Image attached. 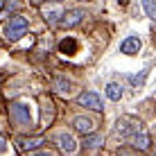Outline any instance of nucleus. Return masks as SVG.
<instances>
[{
  "label": "nucleus",
  "mask_w": 156,
  "mask_h": 156,
  "mask_svg": "<svg viewBox=\"0 0 156 156\" xmlns=\"http://www.w3.org/2000/svg\"><path fill=\"white\" fill-rule=\"evenodd\" d=\"M143 79H145V75H138V77L133 75V77H131V84H143Z\"/></svg>",
  "instance_id": "nucleus-18"
},
{
  "label": "nucleus",
  "mask_w": 156,
  "mask_h": 156,
  "mask_svg": "<svg viewBox=\"0 0 156 156\" xmlns=\"http://www.w3.org/2000/svg\"><path fill=\"white\" fill-rule=\"evenodd\" d=\"M122 93H125V88H122L118 82H111L109 86H106V98L109 100H113V102H118L122 98Z\"/></svg>",
  "instance_id": "nucleus-10"
},
{
  "label": "nucleus",
  "mask_w": 156,
  "mask_h": 156,
  "mask_svg": "<svg viewBox=\"0 0 156 156\" xmlns=\"http://www.w3.org/2000/svg\"><path fill=\"white\" fill-rule=\"evenodd\" d=\"M30 156H52L50 152H39V154H30Z\"/></svg>",
  "instance_id": "nucleus-20"
},
{
  "label": "nucleus",
  "mask_w": 156,
  "mask_h": 156,
  "mask_svg": "<svg viewBox=\"0 0 156 156\" xmlns=\"http://www.w3.org/2000/svg\"><path fill=\"white\" fill-rule=\"evenodd\" d=\"M70 88H73V84L68 82L66 77H57L55 79V90L57 93H70Z\"/></svg>",
  "instance_id": "nucleus-13"
},
{
  "label": "nucleus",
  "mask_w": 156,
  "mask_h": 156,
  "mask_svg": "<svg viewBox=\"0 0 156 156\" xmlns=\"http://www.w3.org/2000/svg\"><path fill=\"white\" fill-rule=\"evenodd\" d=\"M18 7H20L18 0H5V2H2V9H5V12H12V9H18Z\"/></svg>",
  "instance_id": "nucleus-17"
},
{
  "label": "nucleus",
  "mask_w": 156,
  "mask_h": 156,
  "mask_svg": "<svg viewBox=\"0 0 156 156\" xmlns=\"http://www.w3.org/2000/svg\"><path fill=\"white\" fill-rule=\"evenodd\" d=\"M57 145L61 147V152H66V154H75L77 152V143H75V138L70 136V133H59L57 136Z\"/></svg>",
  "instance_id": "nucleus-7"
},
{
  "label": "nucleus",
  "mask_w": 156,
  "mask_h": 156,
  "mask_svg": "<svg viewBox=\"0 0 156 156\" xmlns=\"http://www.w3.org/2000/svg\"><path fill=\"white\" fill-rule=\"evenodd\" d=\"M82 18H84V12H82V9H70V12L61 14V20H59V25L68 30V27H75V25H79V23H82Z\"/></svg>",
  "instance_id": "nucleus-5"
},
{
  "label": "nucleus",
  "mask_w": 156,
  "mask_h": 156,
  "mask_svg": "<svg viewBox=\"0 0 156 156\" xmlns=\"http://www.w3.org/2000/svg\"><path fill=\"white\" fill-rule=\"evenodd\" d=\"M140 48H143V43H140L138 36H127V39L120 43V52L122 55H138Z\"/></svg>",
  "instance_id": "nucleus-6"
},
{
  "label": "nucleus",
  "mask_w": 156,
  "mask_h": 156,
  "mask_svg": "<svg viewBox=\"0 0 156 156\" xmlns=\"http://www.w3.org/2000/svg\"><path fill=\"white\" fill-rule=\"evenodd\" d=\"M2 152H7V140L0 136V154H2Z\"/></svg>",
  "instance_id": "nucleus-19"
},
{
  "label": "nucleus",
  "mask_w": 156,
  "mask_h": 156,
  "mask_svg": "<svg viewBox=\"0 0 156 156\" xmlns=\"http://www.w3.org/2000/svg\"><path fill=\"white\" fill-rule=\"evenodd\" d=\"M59 50H61L63 55H75V52H77V41H75V39L61 41V43H59Z\"/></svg>",
  "instance_id": "nucleus-12"
},
{
  "label": "nucleus",
  "mask_w": 156,
  "mask_h": 156,
  "mask_svg": "<svg viewBox=\"0 0 156 156\" xmlns=\"http://www.w3.org/2000/svg\"><path fill=\"white\" fill-rule=\"evenodd\" d=\"M25 32H27V18H23V16H14V18L9 20L7 30H5V36H7L9 41H18L20 36H25Z\"/></svg>",
  "instance_id": "nucleus-1"
},
{
  "label": "nucleus",
  "mask_w": 156,
  "mask_h": 156,
  "mask_svg": "<svg viewBox=\"0 0 156 156\" xmlns=\"http://www.w3.org/2000/svg\"><path fill=\"white\" fill-rule=\"evenodd\" d=\"M77 104L84 106V109H90V111H102L104 106H102V100L98 93H93V90H88V93H82L77 98Z\"/></svg>",
  "instance_id": "nucleus-3"
},
{
  "label": "nucleus",
  "mask_w": 156,
  "mask_h": 156,
  "mask_svg": "<svg viewBox=\"0 0 156 156\" xmlns=\"http://www.w3.org/2000/svg\"><path fill=\"white\" fill-rule=\"evenodd\" d=\"M55 2H61V0H55Z\"/></svg>",
  "instance_id": "nucleus-22"
},
{
  "label": "nucleus",
  "mask_w": 156,
  "mask_h": 156,
  "mask_svg": "<svg viewBox=\"0 0 156 156\" xmlns=\"http://www.w3.org/2000/svg\"><path fill=\"white\" fill-rule=\"evenodd\" d=\"M102 143H104V140H102V136H98V133H88V136L84 138V147H88V149L100 147Z\"/></svg>",
  "instance_id": "nucleus-14"
},
{
  "label": "nucleus",
  "mask_w": 156,
  "mask_h": 156,
  "mask_svg": "<svg viewBox=\"0 0 156 156\" xmlns=\"http://www.w3.org/2000/svg\"><path fill=\"white\" fill-rule=\"evenodd\" d=\"M143 7H145V12H147L149 18L156 20V0H143Z\"/></svg>",
  "instance_id": "nucleus-15"
},
{
  "label": "nucleus",
  "mask_w": 156,
  "mask_h": 156,
  "mask_svg": "<svg viewBox=\"0 0 156 156\" xmlns=\"http://www.w3.org/2000/svg\"><path fill=\"white\" fill-rule=\"evenodd\" d=\"M45 143L41 136H34V138H20L18 145H20V149H36V147H41V145Z\"/></svg>",
  "instance_id": "nucleus-11"
},
{
  "label": "nucleus",
  "mask_w": 156,
  "mask_h": 156,
  "mask_svg": "<svg viewBox=\"0 0 156 156\" xmlns=\"http://www.w3.org/2000/svg\"><path fill=\"white\" fill-rule=\"evenodd\" d=\"M131 140H133V147H138V149H149V145H152V140H149V136L145 131H138V133H133L131 136Z\"/></svg>",
  "instance_id": "nucleus-9"
},
{
  "label": "nucleus",
  "mask_w": 156,
  "mask_h": 156,
  "mask_svg": "<svg viewBox=\"0 0 156 156\" xmlns=\"http://www.w3.org/2000/svg\"><path fill=\"white\" fill-rule=\"evenodd\" d=\"M12 120L16 122V125H30L32 122L30 106L23 104V102H14L12 104Z\"/></svg>",
  "instance_id": "nucleus-2"
},
{
  "label": "nucleus",
  "mask_w": 156,
  "mask_h": 156,
  "mask_svg": "<svg viewBox=\"0 0 156 156\" xmlns=\"http://www.w3.org/2000/svg\"><path fill=\"white\" fill-rule=\"evenodd\" d=\"M120 136H133V133L140 131V122L133 120V118H120L118 120V129H115Z\"/></svg>",
  "instance_id": "nucleus-4"
},
{
  "label": "nucleus",
  "mask_w": 156,
  "mask_h": 156,
  "mask_svg": "<svg viewBox=\"0 0 156 156\" xmlns=\"http://www.w3.org/2000/svg\"><path fill=\"white\" fill-rule=\"evenodd\" d=\"M73 127L77 129L79 133H84V136H88V133H93V122L88 120V118H84V115H77L73 120Z\"/></svg>",
  "instance_id": "nucleus-8"
},
{
  "label": "nucleus",
  "mask_w": 156,
  "mask_h": 156,
  "mask_svg": "<svg viewBox=\"0 0 156 156\" xmlns=\"http://www.w3.org/2000/svg\"><path fill=\"white\" fill-rule=\"evenodd\" d=\"M118 156H131L129 152H118Z\"/></svg>",
  "instance_id": "nucleus-21"
},
{
  "label": "nucleus",
  "mask_w": 156,
  "mask_h": 156,
  "mask_svg": "<svg viewBox=\"0 0 156 156\" xmlns=\"http://www.w3.org/2000/svg\"><path fill=\"white\" fill-rule=\"evenodd\" d=\"M57 18H61V12H59V9H45V20L57 23Z\"/></svg>",
  "instance_id": "nucleus-16"
}]
</instances>
